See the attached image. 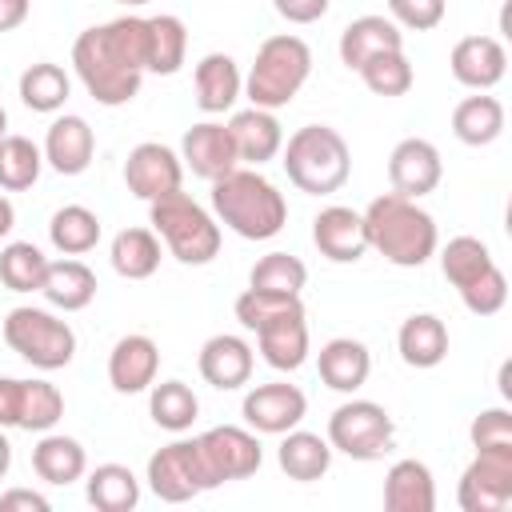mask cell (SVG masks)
I'll use <instances>...</instances> for the list:
<instances>
[{"mask_svg":"<svg viewBox=\"0 0 512 512\" xmlns=\"http://www.w3.org/2000/svg\"><path fill=\"white\" fill-rule=\"evenodd\" d=\"M72 68L96 104H128L148 72V16L128 12L108 24L84 28L72 44Z\"/></svg>","mask_w":512,"mask_h":512,"instance_id":"obj_1","label":"cell"},{"mask_svg":"<svg viewBox=\"0 0 512 512\" xmlns=\"http://www.w3.org/2000/svg\"><path fill=\"white\" fill-rule=\"evenodd\" d=\"M212 216L244 240H272L288 224V200L260 168L236 164L212 180Z\"/></svg>","mask_w":512,"mask_h":512,"instance_id":"obj_2","label":"cell"},{"mask_svg":"<svg viewBox=\"0 0 512 512\" xmlns=\"http://www.w3.org/2000/svg\"><path fill=\"white\" fill-rule=\"evenodd\" d=\"M360 216H364L368 248H376L396 268H420L440 248V232H436L432 212H424L416 200H408L400 192L376 196Z\"/></svg>","mask_w":512,"mask_h":512,"instance_id":"obj_3","label":"cell"},{"mask_svg":"<svg viewBox=\"0 0 512 512\" xmlns=\"http://www.w3.org/2000/svg\"><path fill=\"white\" fill-rule=\"evenodd\" d=\"M280 152H284L280 164H284L288 180L300 192H308V196H332L352 176L348 140L332 124H304V128H296Z\"/></svg>","mask_w":512,"mask_h":512,"instance_id":"obj_4","label":"cell"},{"mask_svg":"<svg viewBox=\"0 0 512 512\" xmlns=\"http://www.w3.org/2000/svg\"><path fill=\"white\" fill-rule=\"evenodd\" d=\"M308 76H312V48L300 36L280 32L256 48V60L244 76V96L252 100V108L276 112L296 100V92L308 84Z\"/></svg>","mask_w":512,"mask_h":512,"instance_id":"obj_5","label":"cell"},{"mask_svg":"<svg viewBox=\"0 0 512 512\" xmlns=\"http://www.w3.org/2000/svg\"><path fill=\"white\" fill-rule=\"evenodd\" d=\"M148 224L180 264H208L220 252V220L184 188L148 204Z\"/></svg>","mask_w":512,"mask_h":512,"instance_id":"obj_6","label":"cell"},{"mask_svg":"<svg viewBox=\"0 0 512 512\" xmlns=\"http://www.w3.org/2000/svg\"><path fill=\"white\" fill-rule=\"evenodd\" d=\"M4 344L28 360L32 368L40 372H56V368H68L72 356H76V332L68 320L52 316L48 308H32V304H20L4 316Z\"/></svg>","mask_w":512,"mask_h":512,"instance_id":"obj_7","label":"cell"},{"mask_svg":"<svg viewBox=\"0 0 512 512\" xmlns=\"http://www.w3.org/2000/svg\"><path fill=\"white\" fill-rule=\"evenodd\" d=\"M392 440H396V424L388 408L376 400H344L328 416V444L348 460H360V464L380 460L384 452H392Z\"/></svg>","mask_w":512,"mask_h":512,"instance_id":"obj_8","label":"cell"},{"mask_svg":"<svg viewBox=\"0 0 512 512\" xmlns=\"http://www.w3.org/2000/svg\"><path fill=\"white\" fill-rule=\"evenodd\" d=\"M152 496H160L164 504H184L200 492H212V476L200 460V448H196V436L192 440H172L164 444L160 452L148 456V472H144Z\"/></svg>","mask_w":512,"mask_h":512,"instance_id":"obj_9","label":"cell"},{"mask_svg":"<svg viewBox=\"0 0 512 512\" xmlns=\"http://www.w3.org/2000/svg\"><path fill=\"white\" fill-rule=\"evenodd\" d=\"M456 504L464 512H504L512 504V444L476 448L472 464L460 472Z\"/></svg>","mask_w":512,"mask_h":512,"instance_id":"obj_10","label":"cell"},{"mask_svg":"<svg viewBox=\"0 0 512 512\" xmlns=\"http://www.w3.org/2000/svg\"><path fill=\"white\" fill-rule=\"evenodd\" d=\"M196 448H200V460L212 476V484H228V480H248L260 472L264 464V448L256 440L252 428H236V424H220V428H208L196 436Z\"/></svg>","mask_w":512,"mask_h":512,"instance_id":"obj_11","label":"cell"},{"mask_svg":"<svg viewBox=\"0 0 512 512\" xmlns=\"http://www.w3.org/2000/svg\"><path fill=\"white\" fill-rule=\"evenodd\" d=\"M308 412V396L296 384L272 380V384H256L244 392L240 416L256 436H284L288 428H296Z\"/></svg>","mask_w":512,"mask_h":512,"instance_id":"obj_12","label":"cell"},{"mask_svg":"<svg viewBox=\"0 0 512 512\" xmlns=\"http://www.w3.org/2000/svg\"><path fill=\"white\" fill-rule=\"evenodd\" d=\"M124 184H128L132 196H140V200L152 204V200H160L168 192H180V184H184V160L168 144L144 140L124 160Z\"/></svg>","mask_w":512,"mask_h":512,"instance_id":"obj_13","label":"cell"},{"mask_svg":"<svg viewBox=\"0 0 512 512\" xmlns=\"http://www.w3.org/2000/svg\"><path fill=\"white\" fill-rule=\"evenodd\" d=\"M444 176V160H440V148L424 136H408L392 148L388 156V180H392V192L408 196V200H420L428 192H436Z\"/></svg>","mask_w":512,"mask_h":512,"instance_id":"obj_14","label":"cell"},{"mask_svg":"<svg viewBox=\"0 0 512 512\" xmlns=\"http://www.w3.org/2000/svg\"><path fill=\"white\" fill-rule=\"evenodd\" d=\"M312 244L320 248L324 260L332 264H356L368 252V232H364V216L356 208L344 204H328L316 212L312 220Z\"/></svg>","mask_w":512,"mask_h":512,"instance_id":"obj_15","label":"cell"},{"mask_svg":"<svg viewBox=\"0 0 512 512\" xmlns=\"http://www.w3.org/2000/svg\"><path fill=\"white\" fill-rule=\"evenodd\" d=\"M156 372H160V348H156L152 336L128 332V336H120L112 344V352H108V384L120 396L148 392L156 384Z\"/></svg>","mask_w":512,"mask_h":512,"instance_id":"obj_16","label":"cell"},{"mask_svg":"<svg viewBox=\"0 0 512 512\" xmlns=\"http://www.w3.org/2000/svg\"><path fill=\"white\" fill-rule=\"evenodd\" d=\"M44 164L60 176H80L88 172L92 156H96V132L84 116L76 112H64L48 124V136H44Z\"/></svg>","mask_w":512,"mask_h":512,"instance_id":"obj_17","label":"cell"},{"mask_svg":"<svg viewBox=\"0 0 512 512\" xmlns=\"http://www.w3.org/2000/svg\"><path fill=\"white\" fill-rule=\"evenodd\" d=\"M180 160H184V168H192V176H200L208 184L220 180L224 172H232L240 164L236 144L228 136V124H216V120H200V124H192L184 132Z\"/></svg>","mask_w":512,"mask_h":512,"instance_id":"obj_18","label":"cell"},{"mask_svg":"<svg viewBox=\"0 0 512 512\" xmlns=\"http://www.w3.org/2000/svg\"><path fill=\"white\" fill-rule=\"evenodd\" d=\"M448 68L456 76V84L472 88V92H488L504 80L508 72V52L496 36H464L452 44V56H448Z\"/></svg>","mask_w":512,"mask_h":512,"instance_id":"obj_19","label":"cell"},{"mask_svg":"<svg viewBox=\"0 0 512 512\" xmlns=\"http://www.w3.org/2000/svg\"><path fill=\"white\" fill-rule=\"evenodd\" d=\"M200 376L204 384L220 388V392H236L252 380V364H256V352L244 336H232V332H220V336H208L204 348H200Z\"/></svg>","mask_w":512,"mask_h":512,"instance_id":"obj_20","label":"cell"},{"mask_svg":"<svg viewBox=\"0 0 512 512\" xmlns=\"http://www.w3.org/2000/svg\"><path fill=\"white\" fill-rule=\"evenodd\" d=\"M228 136L236 144L240 164H248V168H260V164L276 160L280 148H284V128H280L276 112H268V108H240V112H232Z\"/></svg>","mask_w":512,"mask_h":512,"instance_id":"obj_21","label":"cell"},{"mask_svg":"<svg viewBox=\"0 0 512 512\" xmlns=\"http://www.w3.org/2000/svg\"><path fill=\"white\" fill-rule=\"evenodd\" d=\"M396 48H404V32L392 16L368 12V16L348 20L344 32H340V64L352 68V72H360V64H368L372 56L396 52Z\"/></svg>","mask_w":512,"mask_h":512,"instance_id":"obj_22","label":"cell"},{"mask_svg":"<svg viewBox=\"0 0 512 512\" xmlns=\"http://www.w3.org/2000/svg\"><path fill=\"white\" fill-rule=\"evenodd\" d=\"M316 368H320V380L332 388V392H356L364 388L368 372H372V352L364 340H352V336H332L320 352H316Z\"/></svg>","mask_w":512,"mask_h":512,"instance_id":"obj_23","label":"cell"},{"mask_svg":"<svg viewBox=\"0 0 512 512\" xmlns=\"http://www.w3.org/2000/svg\"><path fill=\"white\" fill-rule=\"evenodd\" d=\"M192 84H196V108L216 116V112H228L240 92H244V76H240V64L228 56V52H208L196 72H192Z\"/></svg>","mask_w":512,"mask_h":512,"instance_id":"obj_24","label":"cell"},{"mask_svg":"<svg viewBox=\"0 0 512 512\" xmlns=\"http://www.w3.org/2000/svg\"><path fill=\"white\" fill-rule=\"evenodd\" d=\"M256 348L268 368L276 372H296L308 360V320L304 312H288L256 328Z\"/></svg>","mask_w":512,"mask_h":512,"instance_id":"obj_25","label":"cell"},{"mask_svg":"<svg viewBox=\"0 0 512 512\" xmlns=\"http://www.w3.org/2000/svg\"><path fill=\"white\" fill-rule=\"evenodd\" d=\"M276 464L288 480H300V484H312L320 480L328 468H332V444L328 436L320 432H308V428H288L280 448H276Z\"/></svg>","mask_w":512,"mask_h":512,"instance_id":"obj_26","label":"cell"},{"mask_svg":"<svg viewBox=\"0 0 512 512\" xmlns=\"http://www.w3.org/2000/svg\"><path fill=\"white\" fill-rule=\"evenodd\" d=\"M384 508L388 512H432L436 508V480L424 460H396L384 476Z\"/></svg>","mask_w":512,"mask_h":512,"instance_id":"obj_27","label":"cell"},{"mask_svg":"<svg viewBox=\"0 0 512 512\" xmlns=\"http://www.w3.org/2000/svg\"><path fill=\"white\" fill-rule=\"evenodd\" d=\"M40 296L60 308V312H80L96 300V272L76 260V256H64V260H48V272H44V284H40Z\"/></svg>","mask_w":512,"mask_h":512,"instance_id":"obj_28","label":"cell"},{"mask_svg":"<svg viewBox=\"0 0 512 512\" xmlns=\"http://www.w3.org/2000/svg\"><path fill=\"white\" fill-rule=\"evenodd\" d=\"M32 472L48 484H76L84 472H88V452L76 436H64V432H40L36 448H32Z\"/></svg>","mask_w":512,"mask_h":512,"instance_id":"obj_29","label":"cell"},{"mask_svg":"<svg viewBox=\"0 0 512 512\" xmlns=\"http://www.w3.org/2000/svg\"><path fill=\"white\" fill-rule=\"evenodd\" d=\"M396 348L408 368H436L448 356V324L432 312H412L396 332Z\"/></svg>","mask_w":512,"mask_h":512,"instance_id":"obj_30","label":"cell"},{"mask_svg":"<svg viewBox=\"0 0 512 512\" xmlns=\"http://www.w3.org/2000/svg\"><path fill=\"white\" fill-rule=\"evenodd\" d=\"M452 132L460 144L468 148H488L500 140L504 132V104L488 92H476V96H464L456 108H452Z\"/></svg>","mask_w":512,"mask_h":512,"instance_id":"obj_31","label":"cell"},{"mask_svg":"<svg viewBox=\"0 0 512 512\" xmlns=\"http://www.w3.org/2000/svg\"><path fill=\"white\" fill-rule=\"evenodd\" d=\"M16 92H20L24 108L52 116V112H60V108L68 104V96H72V80H68V72H64L60 64L40 60V64H28V68L20 72Z\"/></svg>","mask_w":512,"mask_h":512,"instance_id":"obj_32","label":"cell"},{"mask_svg":"<svg viewBox=\"0 0 512 512\" xmlns=\"http://www.w3.org/2000/svg\"><path fill=\"white\" fill-rule=\"evenodd\" d=\"M108 260L124 280H148L160 268V236L152 228H124L112 236Z\"/></svg>","mask_w":512,"mask_h":512,"instance_id":"obj_33","label":"cell"},{"mask_svg":"<svg viewBox=\"0 0 512 512\" xmlns=\"http://www.w3.org/2000/svg\"><path fill=\"white\" fill-rule=\"evenodd\" d=\"M88 504L100 512H132L140 504V480L128 464H96L88 472Z\"/></svg>","mask_w":512,"mask_h":512,"instance_id":"obj_34","label":"cell"},{"mask_svg":"<svg viewBox=\"0 0 512 512\" xmlns=\"http://www.w3.org/2000/svg\"><path fill=\"white\" fill-rule=\"evenodd\" d=\"M48 240L60 256H84L100 244V216L84 204H64L48 220Z\"/></svg>","mask_w":512,"mask_h":512,"instance_id":"obj_35","label":"cell"},{"mask_svg":"<svg viewBox=\"0 0 512 512\" xmlns=\"http://www.w3.org/2000/svg\"><path fill=\"white\" fill-rule=\"evenodd\" d=\"M188 56V28L180 16L160 12L148 16V72L156 76H176Z\"/></svg>","mask_w":512,"mask_h":512,"instance_id":"obj_36","label":"cell"},{"mask_svg":"<svg viewBox=\"0 0 512 512\" xmlns=\"http://www.w3.org/2000/svg\"><path fill=\"white\" fill-rule=\"evenodd\" d=\"M148 412L152 424L164 432H188L200 416V400L184 380H160L148 388Z\"/></svg>","mask_w":512,"mask_h":512,"instance_id":"obj_37","label":"cell"},{"mask_svg":"<svg viewBox=\"0 0 512 512\" xmlns=\"http://www.w3.org/2000/svg\"><path fill=\"white\" fill-rule=\"evenodd\" d=\"M44 152L28 136H0V192H24L40 180Z\"/></svg>","mask_w":512,"mask_h":512,"instance_id":"obj_38","label":"cell"},{"mask_svg":"<svg viewBox=\"0 0 512 512\" xmlns=\"http://www.w3.org/2000/svg\"><path fill=\"white\" fill-rule=\"evenodd\" d=\"M496 260H492V252H488V244L480 240V236H452L444 248H440V272H444V280L460 292L464 284H472L476 276H484L488 268H492Z\"/></svg>","mask_w":512,"mask_h":512,"instance_id":"obj_39","label":"cell"},{"mask_svg":"<svg viewBox=\"0 0 512 512\" xmlns=\"http://www.w3.org/2000/svg\"><path fill=\"white\" fill-rule=\"evenodd\" d=\"M48 256L32 240H8L0 248V284L12 292H40Z\"/></svg>","mask_w":512,"mask_h":512,"instance_id":"obj_40","label":"cell"},{"mask_svg":"<svg viewBox=\"0 0 512 512\" xmlns=\"http://www.w3.org/2000/svg\"><path fill=\"white\" fill-rule=\"evenodd\" d=\"M308 284V268L300 256L292 252H268L252 264L248 272V288H264V292H284V296H300Z\"/></svg>","mask_w":512,"mask_h":512,"instance_id":"obj_41","label":"cell"},{"mask_svg":"<svg viewBox=\"0 0 512 512\" xmlns=\"http://www.w3.org/2000/svg\"><path fill=\"white\" fill-rule=\"evenodd\" d=\"M232 312H236V320H240V328H244V332H256V328H264V324H268V320H276V316L304 312V300H300V296H284V292L244 288V292L236 296Z\"/></svg>","mask_w":512,"mask_h":512,"instance_id":"obj_42","label":"cell"},{"mask_svg":"<svg viewBox=\"0 0 512 512\" xmlns=\"http://www.w3.org/2000/svg\"><path fill=\"white\" fill-rule=\"evenodd\" d=\"M64 416V396L48 380H24L20 392V428L24 432H52Z\"/></svg>","mask_w":512,"mask_h":512,"instance_id":"obj_43","label":"cell"},{"mask_svg":"<svg viewBox=\"0 0 512 512\" xmlns=\"http://www.w3.org/2000/svg\"><path fill=\"white\" fill-rule=\"evenodd\" d=\"M360 80L376 96H404L412 88L416 72H412V60L404 56V48H396V52H380L368 64H360Z\"/></svg>","mask_w":512,"mask_h":512,"instance_id":"obj_44","label":"cell"},{"mask_svg":"<svg viewBox=\"0 0 512 512\" xmlns=\"http://www.w3.org/2000/svg\"><path fill=\"white\" fill-rule=\"evenodd\" d=\"M460 300L472 316H496L508 304V276L500 272V264H492L484 276H476L472 284L460 288Z\"/></svg>","mask_w":512,"mask_h":512,"instance_id":"obj_45","label":"cell"},{"mask_svg":"<svg viewBox=\"0 0 512 512\" xmlns=\"http://www.w3.org/2000/svg\"><path fill=\"white\" fill-rule=\"evenodd\" d=\"M468 440H472V448H504V444H512V412L508 408L476 412L472 424H468Z\"/></svg>","mask_w":512,"mask_h":512,"instance_id":"obj_46","label":"cell"},{"mask_svg":"<svg viewBox=\"0 0 512 512\" xmlns=\"http://www.w3.org/2000/svg\"><path fill=\"white\" fill-rule=\"evenodd\" d=\"M448 12V0H388V16L400 28L412 32H432Z\"/></svg>","mask_w":512,"mask_h":512,"instance_id":"obj_47","label":"cell"},{"mask_svg":"<svg viewBox=\"0 0 512 512\" xmlns=\"http://www.w3.org/2000/svg\"><path fill=\"white\" fill-rule=\"evenodd\" d=\"M328 4H332V0H272V8H276L288 24H316V20H324Z\"/></svg>","mask_w":512,"mask_h":512,"instance_id":"obj_48","label":"cell"},{"mask_svg":"<svg viewBox=\"0 0 512 512\" xmlns=\"http://www.w3.org/2000/svg\"><path fill=\"white\" fill-rule=\"evenodd\" d=\"M20 392L24 380L0 376V428H20Z\"/></svg>","mask_w":512,"mask_h":512,"instance_id":"obj_49","label":"cell"},{"mask_svg":"<svg viewBox=\"0 0 512 512\" xmlns=\"http://www.w3.org/2000/svg\"><path fill=\"white\" fill-rule=\"evenodd\" d=\"M0 512H48V496L32 488H8L0 496Z\"/></svg>","mask_w":512,"mask_h":512,"instance_id":"obj_50","label":"cell"},{"mask_svg":"<svg viewBox=\"0 0 512 512\" xmlns=\"http://www.w3.org/2000/svg\"><path fill=\"white\" fill-rule=\"evenodd\" d=\"M32 12V0H0V32H12L28 20Z\"/></svg>","mask_w":512,"mask_h":512,"instance_id":"obj_51","label":"cell"},{"mask_svg":"<svg viewBox=\"0 0 512 512\" xmlns=\"http://www.w3.org/2000/svg\"><path fill=\"white\" fill-rule=\"evenodd\" d=\"M12 228H16V208H12V200L0 192V240H4Z\"/></svg>","mask_w":512,"mask_h":512,"instance_id":"obj_52","label":"cell"},{"mask_svg":"<svg viewBox=\"0 0 512 512\" xmlns=\"http://www.w3.org/2000/svg\"><path fill=\"white\" fill-rule=\"evenodd\" d=\"M8 468H12V444H8V436H4V428H0V480L8 476Z\"/></svg>","mask_w":512,"mask_h":512,"instance_id":"obj_53","label":"cell"},{"mask_svg":"<svg viewBox=\"0 0 512 512\" xmlns=\"http://www.w3.org/2000/svg\"><path fill=\"white\" fill-rule=\"evenodd\" d=\"M508 376H512V368L500 364V392H504V400H512V384H508Z\"/></svg>","mask_w":512,"mask_h":512,"instance_id":"obj_54","label":"cell"},{"mask_svg":"<svg viewBox=\"0 0 512 512\" xmlns=\"http://www.w3.org/2000/svg\"><path fill=\"white\" fill-rule=\"evenodd\" d=\"M0 136H8V112H4V104H0Z\"/></svg>","mask_w":512,"mask_h":512,"instance_id":"obj_55","label":"cell"},{"mask_svg":"<svg viewBox=\"0 0 512 512\" xmlns=\"http://www.w3.org/2000/svg\"><path fill=\"white\" fill-rule=\"evenodd\" d=\"M116 4H124V8H140V4H148V0H116Z\"/></svg>","mask_w":512,"mask_h":512,"instance_id":"obj_56","label":"cell"}]
</instances>
